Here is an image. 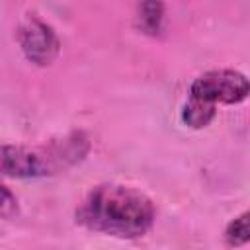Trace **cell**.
Wrapping results in <instances>:
<instances>
[{"mask_svg": "<svg viewBox=\"0 0 250 250\" xmlns=\"http://www.w3.org/2000/svg\"><path fill=\"white\" fill-rule=\"evenodd\" d=\"M92 143L84 131H70L43 145H4L2 174L18 180L49 178L78 166L90 152Z\"/></svg>", "mask_w": 250, "mask_h": 250, "instance_id": "obj_2", "label": "cell"}, {"mask_svg": "<svg viewBox=\"0 0 250 250\" xmlns=\"http://www.w3.org/2000/svg\"><path fill=\"white\" fill-rule=\"evenodd\" d=\"M18 213V199L8 189V186H2V199H0V215L2 219H10Z\"/></svg>", "mask_w": 250, "mask_h": 250, "instance_id": "obj_8", "label": "cell"}, {"mask_svg": "<svg viewBox=\"0 0 250 250\" xmlns=\"http://www.w3.org/2000/svg\"><path fill=\"white\" fill-rule=\"evenodd\" d=\"M189 96L211 104L234 105L250 96V78L234 68H215L199 74L191 86Z\"/></svg>", "mask_w": 250, "mask_h": 250, "instance_id": "obj_3", "label": "cell"}, {"mask_svg": "<svg viewBox=\"0 0 250 250\" xmlns=\"http://www.w3.org/2000/svg\"><path fill=\"white\" fill-rule=\"evenodd\" d=\"M215 117H217V105L211 102L199 100L195 96H189L180 111L182 123L189 129H205L207 125H211Z\"/></svg>", "mask_w": 250, "mask_h": 250, "instance_id": "obj_6", "label": "cell"}, {"mask_svg": "<svg viewBox=\"0 0 250 250\" xmlns=\"http://www.w3.org/2000/svg\"><path fill=\"white\" fill-rule=\"evenodd\" d=\"M74 221L90 232L133 240L152 229L156 207L148 195L131 186L100 184L84 195Z\"/></svg>", "mask_w": 250, "mask_h": 250, "instance_id": "obj_1", "label": "cell"}, {"mask_svg": "<svg viewBox=\"0 0 250 250\" xmlns=\"http://www.w3.org/2000/svg\"><path fill=\"white\" fill-rule=\"evenodd\" d=\"M23 57L35 66H49L61 53V39L51 23L37 16H27L16 31Z\"/></svg>", "mask_w": 250, "mask_h": 250, "instance_id": "obj_4", "label": "cell"}, {"mask_svg": "<svg viewBox=\"0 0 250 250\" xmlns=\"http://www.w3.org/2000/svg\"><path fill=\"white\" fill-rule=\"evenodd\" d=\"M223 240L227 246H244V244H250V209L236 215L227 227H225V232H223Z\"/></svg>", "mask_w": 250, "mask_h": 250, "instance_id": "obj_7", "label": "cell"}, {"mask_svg": "<svg viewBox=\"0 0 250 250\" xmlns=\"http://www.w3.org/2000/svg\"><path fill=\"white\" fill-rule=\"evenodd\" d=\"M135 21L141 33L148 37H160L164 31L166 10L162 0H137Z\"/></svg>", "mask_w": 250, "mask_h": 250, "instance_id": "obj_5", "label": "cell"}]
</instances>
